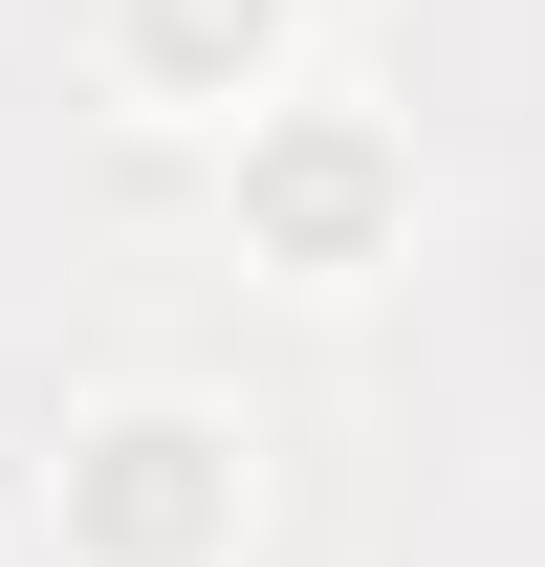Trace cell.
<instances>
[{"mask_svg":"<svg viewBox=\"0 0 545 567\" xmlns=\"http://www.w3.org/2000/svg\"><path fill=\"white\" fill-rule=\"evenodd\" d=\"M110 87L132 110H240V87H284V44L240 0H110Z\"/></svg>","mask_w":545,"mask_h":567,"instance_id":"3","label":"cell"},{"mask_svg":"<svg viewBox=\"0 0 545 567\" xmlns=\"http://www.w3.org/2000/svg\"><path fill=\"white\" fill-rule=\"evenodd\" d=\"M218 218H240L263 284L349 306V284H393V240H414V132L371 87H240V110H218Z\"/></svg>","mask_w":545,"mask_h":567,"instance_id":"1","label":"cell"},{"mask_svg":"<svg viewBox=\"0 0 545 567\" xmlns=\"http://www.w3.org/2000/svg\"><path fill=\"white\" fill-rule=\"evenodd\" d=\"M240 22H263V44H328V22H349V0H240Z\"/></svg>","mask_w":545,"mask_h":567,"instance_id":"4","label":"cell"},{"mask_svg":"<svg viewBox=\"0 0 545 567\" xmlns=\"http://www.w3.org/2000/svg\"><path fill=\"white\" fill-rule=\"evenodd\" d=\"M263 546V436L218 393H88L44 436V567H240Z\"/></svg>","mask_w":545,"mask_h":567,"instance_id":"2","label":"cell"}]
</instances>
